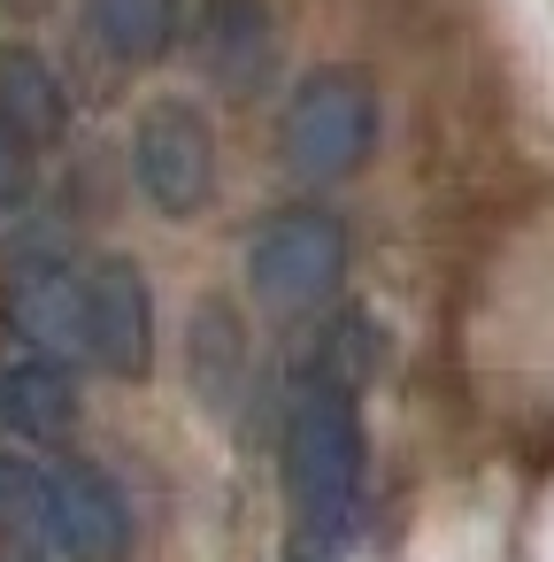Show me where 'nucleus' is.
Listing matches in <instances>:
<instances>
[{"mask_svg": "<svg viewBox=\"0 0 554 562\" xmlns=\"http://www.w3.org/2000/svg\"><path fill=\"white\" fill-rule=\"evenodd\" d=\"M86 16L116 63H162L178 40V0H86Z\"/></svg>", "mask_w": 554, "mask_h": 562, "instance_id": "obj_11", "label": "nucleus"}, {"mask_svg": "<svg viewBox=\"0 0 554 562\" xmlns=\"http://www.w3.org/2000/svg\"><path fill=\"white\" fill-rule=\"evenodd\" d=\"M377 147V101L362 78L347 70H324L308 78L293 101H285V170L301 186H339L370 162Z\"/></svg>", "mask_w": 554, "mask_h": 562, "instance_id": "obj_4", "label": "nucleus"}, {"mask_svg": "<svg viewBox=\"0 0 554 562\" xmlns=\"http://www.w3.org/2000/svg\"><path fill=\"white\" fill-rule=\"evenodd\" d=\"M201 47H208V70L231 93L262 86V70H270V16H262V0H208Z\"/></svg>", "mask_w": 554, "mask_h": 562, "instance_id": "obj_10", "label": "nucleus"}, {"mask_svg": "<svg viewBox=\"0 0 554 562\" xmlns=\"http://www.w3.org/2000/svg\"><path fill=\"white\" fill-rule=\"evenodd\" d=\"M0 524H16L47 562H116L132 524L101 470H47L32 454H0Z\"/></svg>", "mask_w": 554, "mask_h": 562, "instance_id": "obj_2", "label": "nucleus"}, {"mask_svg": "<svg viewBox=\"0 0 554 562\" xmlns=\"http://www.w3.org/2000/svg\"><path fill=\"white\" fill-rule=\"evenodd\" d=\"M16 331L47 362H86V270L47 262L16 278Z\"/></svg>", "mask_w": 554, "mask_h": 562, "instance_id": "obj_7", "label": "nucleus"}, {"mask_svg": "<svg viewBox=\"0 0 554 562\" xmlns=\"http://www.w3.org/2000/svg\"><path fill=\"white\" fill-rule=\"evenodd\" d=\"M63 124H70L63 78L39 55H24V47H0V139H16L32 155V147L63 139Z\"/></svg>", "mask_w": 554, "mask_h": 562, "instance_id": "obj_8", "label": "nucleus"}, {"mask_svg": "<svg viewBox=\"0 0 554 562\" xmlns=\"http://www.w3.org/2000/svg\"><path fill=\"white\" fill-rule=\"evenodd\" d=\"M347 278V232L324 216V209H278L255 224L247 239V285L262 308L278 316H308L339 293Z\"/></svg>", "mask_w": 554, "mask_h": 562, "instance_id": "obj_3", "label": "nucleus"}, {"mask_svg": "<svg viewBox=\"0 0 554 562\" xmlns=\"http://www.w3.org/2000/svg\"><path fill=\"white\" fill-rule=\"evenodd\" d=\"M285 501L301 539H347L354 501H362V408L354 378L308 370V385L285 408Z\"/></svg>", "mask_w": 554, "mask_h": 562, "instance_id": "obj_1", "label": "nucleus"}, {"mask_svg": "<svg viewBox=\"0 0 554 562\" xmlns=\"http://www.w3.org/2000/svg\"><path fill=\"white\" fill-rule=\"evenodd\" d=\"M285 562H339V539H285Z\"/></svg>", "mask_w": 554, "mask_h": 562, "instance_id": "obj_12", "label": "nucleus"}, {"mask_svg": "<svg viewBox=\"0 0 554 562\" xmlns=\"http://www.w3.org/2000/svg\"><path fill=\"white\" fill-rule=\"evenodd\" d=\"M86 362H101L109 378H147L155 362V301L132 262L86 270Z\"/></svg>", "mask_w": 554, "mask_h": 562, "instance_id": "obj_6", "label": "nucleus"}, {"mask_svg": "<svg viewBox=\"0 0 554 562\" xmlns=\"http://www.w3.org/2000/svg\"><path fill=\"white\" fill-rule=\"evenodd\" d=\"M139 186L162 216H193L216 193V132L193 101H155L139 116Z\"/></svg>", "mask_w": 554, "mask_h": 562, "instance_id": "obj_5", "label": "nucleus"}, {"mask_svg": "<svg viewBox=\"0 0 554 562\" xmlns=\"http://www.w3.org/2000/svg\"><path fill=\"white\" fill-rule=\"evenodd\" d=\"M0 416H9L16 431H32V439H63L78 424V378H70V362H47V355L9 362V370H0Z\"/></svg>", "mask_w": 554, "mask_h": 562, "instance_id": "obj_9", "label": "nucleus"}]
</instances>
